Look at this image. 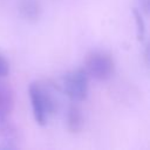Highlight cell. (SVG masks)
Here are the masks:
<instances>
[{"instance_id": "cell-9", "label": "cell", "mask_w": 150, "mask_h": 150, "mask_svg": "<svg viewBox=\"0 0 150 150\" xmlns=\"http://www.w3.org/2000/svg\"><path fill=\"white\" fill-rule=\"evenodd\" d=\"M8 71H9V64H8L7 60L2 55H0V77L6 76L8 74Z\"/></svg>"}, {"instance_id": "cell-6", "label": "cell", "mask_w": 150, "mask_h": 150, "mask_svg": "<svg viewBox=\"0 0 150 150\" xmlns=\"http://www.w3.org/2000/svg\"><path fill=\"white\" fill-rule=\"evenodd\" d=\"M66 121H67V128H68V130L70 132H73V134H77V132H80L83 129L84 118H83L82 110L80 109L79 105L71 104L68 108Z\"/></svg>"}, {"instance_id": "cell-8", "label": "cell", "mask_w": 150, "mask_h": 150, "mask_svg": "<svg viewBox=\"0 0 150 150\" xmlns=\"http://www.w3.org/2000/svg\"><path fill=\"white\" fill-rule=\"evenodd\" d=\"M134 16H135V22H136V27H137V38L139 41H143L144 36H145V25L142 18V14L138 9H134Z\"/></svg>"}, {"instance_id": "cell-4", "label": "cell", "mask_w": 150, "mask_h": 150, "mask_svg": "<svg viewBox=\"0 0 150 150\" xmlns=\"http://www.w3.org/2000/svg\"><path fill=\"white\" fill-rule=\"evenodd\" d=\"M14 108V93L12 88L4 82H0V121L7 120Z\"/></svg>"}, {"instance_id": "cell-2", "label": "cell", "mask_w": 150, "mask_h": 150, "mask_svg": "<svg viewBox=\"0 0 150 150\" xmlns=\"http://www.w3.org/2000/svg\"><path fill=\"white\" fill-rule=\"evenodd\" d=\"M115 63L114 60L103 52H93L90 53L84 62V70L88 76L97 81H105L110 79L114 74Z\"/></svg>"}, {"instance_id": "cell-1", "label": "cell", "mask_w": 150, "mask_h": 150, "mask_svg": "<svg viewBox=\"0 0 150 150\" xmlns=\"http://www.w3.org/2000/svg\"><path fill=\"white\" fill-rule=\"evenodd\" d=\"M33 116L39 125H46L57 110V98L52 86L43 82H32L28 89Z\"/></svg>"}, {"instance_id": "cell-7", "label": "cell", "mask_w": 150, "mask_h": 150, "mask_svg": "<svg viewBox=\"0 0 150 150\" xmlns=\"http://www.w3.org/2000/svg\"><path fill=\"white\" fill-rule=\"evenodd\" d=\"M15 130L6 123V120L0 121V149H15Z\"/></svg>"}, {"instance_id": "cell-10", "label": "cell", "mask_w": 150, "mask_h": 150, "mask_svg": "<svg viewBox=\"0 0 150 150\" xmlns=\"http://www.w3.org/2000/svg\"><path fill=\"white\" fill-rule=\"evenodd\" d=\"M143 8H144V12L146 13L148 12V0H143Z\"/></svg>"}, {"instance_id": "cell-3", "label": "cell", "mask_w": 150, "mask_h": 150, "mask_svg": "<svg viewBox=\"0 0 150 150\" xmlns=\"http://www.w3.org/2000/svg\"><path fill=\"white\" fill-rule=\"evenodd\" d=\"M88 74L84 69H76L67 73L62 79L63 93L73 101L81 102L88 95Z\"/></svg>"}, {"instance_id": "cell-5", "label": "cell", "mask_w": 150, "mask_h": 150, "mask_svg": "<svg viewBox=\"0 0 150 150\" xmlns=\"http://www.w3.org/2000/svg\"><path fill=\"white\" fill-rule=\"evenodd\" d=\"M18 11L22 19H25L26 21L33 22L40 18L41 5L39 0H19Z\"/></svg>"}]
</instances>
